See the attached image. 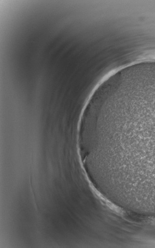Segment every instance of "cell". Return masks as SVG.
I'll list each match as a JSON object with an SVG mask.
<instances>
[{
	"label": "cell",
	"mask_w": 155,
	"mask_h": 248,
	"mask_svg": "<svg viewBox=\"0 0 155 248\" xmlns=\"http://www.w3.org/2000/svg\"><path fill=\"white\" fill-rule=\"evenodd\" d=\"M98 118L120 181L155 178V78L111 92L99 105Z\"/></svg>",
	"instance_id": "obj_1"
}]
</instances>
